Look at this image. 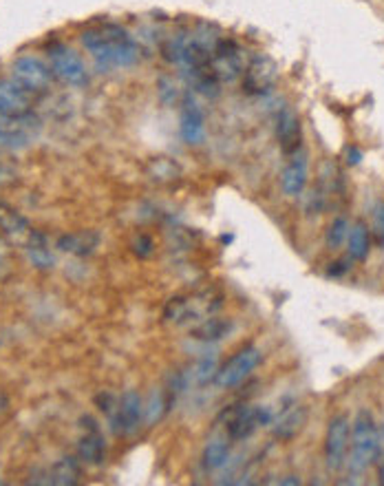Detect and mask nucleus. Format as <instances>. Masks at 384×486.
Here are the masks:
<instances>
[{
	"label": "nucleus",
	"instance_id": "nucleus-12",
	"mask_svg": "<svg viewBox=\"0 0 384 486\" xmlns=\"http://www.w3.org/2000/svg\"><path fill=\"white\" fill-rule=\"evenodd\" d=\"M179 133L184 137V142L190 146H197L203 142L205 137V117L201 106L195 102V97L186 95L184 97V106H182V117H179Z\"/></svg>",
	"mask_w": 384,
	"mask_h": 486
},
{
	"label": "nucleus",
	"instance_id": "nucleus-17",
	"mask_svg": "<svg viewBox=\"0 0 384 486\" xmlns=\"http://www.w3.org/2000/svg\"><path fill=\"white\" fill-rule=\"evenodd\" d=\"M230 331H232V321H230V318L212 316V318H205V321H201L199 325L192 327L190 329V336L197 338V341H203V343H216V341L226 338Z\"/></svg>",
	"mask_w": 384,
	"mask_h": 486
},
{
	"label": "nucleus",
	"instance_id": "nucleus-5",
	"mask_svg": "<svg viewBox=\"0 0 384 486\" xmlns=\"http://www.w3.org/2000/svg\"><path fill=\"white\" fill-rule=\"evenodd\" d=\"M49 60H51V71L56 73L68 87H84L89 82V71L80 55L68 49L62 43H56L49 47Z\"/></svg>",
	"mask_w": 384,
	"mask_h": 486
},
{
	"label": "nucleus",
	"instance_id": "nucleus-4",
	"mask_svg": "<svg viewBox=\"0 0 384 486\" xmlns=\"http://www.w3.org/2000/svg\"><path fill=\"white\" fill-rule=\"evenodd\" d=\"M260 360H263V354H260L258 347L254 345L243 347V350H239L230 360H226L223 367L216 369L214 385L219 389H232V387L241 385L260 365Z\"/></svg>",
	"mask_w": 384,
	"mask_h": 486
},
{
	"label": "nucleus",
	"instance_id": "nucleus-13",
	"mask_svg": "<svg viewBox=\"0 0 384 486\" xmlns=\"http://www.w3.org/2000/svg\"><path fill=\"white\" fill-rule=\"evenodd\" d=\"M276 140L285 155H294L300 148V120L290 106L279 110L276 115Z\"/></svg>",
	"mask_w": 384,
	"mask_h": 486
},
{
	"label": "nucleus",
	"instance_id": "nucleus-24",
	"mask_svg": "<svg viewBox=\"0 0 384 486\" xmlns=\"http://www.w3.org/2000/svg\"><path fill=\"white\" fill-rule=\"evenodd\" d=\"M51 478H53L51 482H56V484H75L80 478V466L71 457H64V460H60L53 466Z\"/></svg>",
	"mask_w": 384,
	"mask_h": 486
},
{
	"label": "nucleus",
	"instance_id": "nucleus-11",
	"mask_svg": "<svg viewBox=\"0 0 384 486\" xmlns=\"http://www.w3.org/2000/svg\"><path fill=\"white\" fill-rule=\"evenodd\" d=\"M276 82V66L265 55L254 58L243 71V91L250 95H260L272 89Z\"/></svg>",
	"mask_w": 384,
	"mask_h": 486
},
{
	"label": "nucleus",
	"instance_id": "nucleus-9",
	"mask_svg": "<svg viewBox=\"0 0 384 486\" xmlns=\"http://www.w3.org/2000/svg\"><path fill=\"white\" fill-rule=\"evenodd\" d=\"M210 66H212V73L216 76L219 82H235L245 71L243 53L235 43H232V40L221 38V43H219L212 60H210Z\"/></svg>",
	"mask_w": 384,
	"mask_h": 486
},
{
	"label": "nucleus",
	"instance_id": "nucleus-19",
	"mask_svg": "<svg viewBox=\"0 0 384 486\" xmlns=\"http://www.w3.org/2000/svg\"><path fill=\"white\" fill-rule=\"evenodd\" d=\"M230 460V438H214L203 449V466L208 471H216L226 466Z\"/></svg>",
	"mask_w": 384,
	"mask_h": 486
},
{
	"label": "nucleus",
	"instance_id": "nucleus-16",
	"mask_svg": "<svg viewBox=\"0 0 384 486\" xmlns=\"http://www.w3.org/2000/svg\"><path fill=\"white\" fill-rule=\"evenodd\" d=\"M305 424H307V407L294 405L292 409L283 411V415L274 424V438L281 442H290L303 431Z\"/></svg>",
	"mask_w": 384,
	"mask_h": 486
},
{
	"label": "nucleus",
	"instance_id": "nucleus-3",
	"mask_svg": "<svg viewBox=\"0 0 384 486\" xmlns=\"http://www.w3.org/2000/svg\"><path fill=\"white\" fill-rule=\"evenodd\" d=\"M349 436H351V420L347 413H338L329 420L327 436H325V462L327 469L336 473L347 462L349 455Z\"/></svg>",
	"mask_w": 384,
	"mask_h": 486
},
{
	"label": "nucleus",
	"instance_id": "nucleus-21",
	"mask_svg": "<svg viewBox=\"0 0 384 486\" xmlns=\"http://www.w3.org/2000/svg\"><path fill=\"white\" fill-rule=\"evenodd\" d=\"M27 252H29V259L36 268L40 270L53 268V257L47 250V241L40 232H31V241H29V248H27Z\"/></svg>",
	"mask_w": 384,
	"mask_h": 486
},
{
	"label": "nucleus",
	"instance_id": "nucleus-33",
	"mask_svg": "<svg viewBox=\"0 0 384 486\" xmlns=\"http://www.w3.org/2000/svg\"><path fill=\"white\" fill-rule=\"evenodd\" d=\"M281 484H292V486H296V484H300V478H296V476H287V478H283V480H281Z\"/></svg>",
	"mask_w": 384,
	"mask_h": 486
},
{
	"label": "nucleus",
	"instance_id": "nucleus-31",
	"mask_svg": "<svg viewBox=\"0 0 384 486\" xmlns=\"http://www.w3.org/2000/svg\"><path fill=\"white\" fill-rule=\"evenodd\" d=\"M349 270V261H336V263H332V268L327 270V274L329 276H342Z\"/></svg>",
	"mask_w": 384,
	"mask_h": 486
},
{
	"label": "nucleus",
	"instance_id": "nucleus-32",
	"mask_svg": "<svg viewBox=\"0 0 384 486\" xmlns=\"http://www.w3.org/2000/svg\"><path fill=\"white\" fill-rule=\"evenodd\" d=\"M360 159H362V150L358 146H349L347 148V164L355 166V164H360Z\"/></svg>",
	"mask_w": 384,
	"mask_h": 486
},
{
	"label": "nucleus",
	"instance_id": "nucleus-27",
	"mask_svg": "<svg viewBox=\"0 0 384 486\" xmlns=\"http://www.w3.org/2000/svg\"><path fill=\"white\" fill-rule=\"evenodd\" d=\"M153 169H155V177L153 179H159V182H168V179L177 177V166L166 159V157H157L153 162Z\"/></svg>",
	"mask_w": 384,
	"mask_h": 486
},
{
	"label": "nucleus",
	"instance_id": "nucleus-22",
	"mask_svg": "<svg viewBox=\"0 0 384 486\" xmlns=\"http://www.w3.org/2000/svg\"><path fill=\"white\" fill-rule=\"evenodd\" d=\"M0 228H3L7 234H11V237H22V234L29 232V224H27V219L20 217L16 210H11V208L3 206V203H0Z\"/></svg>",
	"mask_w": 384,
	"mask_h": 486
},
{
	"label": "nucleus",
	"instance_id": "nucleus-26",
	"mask_svg": "<svg viewBox=\"0 0 384 486\" xmlns=\"http://www.w3.org/2000/svg\"><path fill=\"white\" fill-rule=\"evenodd\" d=\"M166 409H168V402L163 400L161 394L153 392V394H150V400H148V407H144V415H146V420L153 424L155 420L161 418V413Z\"/></svg>",
	"mask_w": 384,
	"mask_h": 486
},
{
	"label": "nucleus",
	"instance_id": "nucleus-1",
	"mask_svg": "<svg viewBox=\"0 0 384 486\" xmlns=\"http://www.w3.org/2000/svg\"><path fill=\"white\" fill-rule=\"evenodd\" d=\"M80 43L84 47L93 62L98 64L102 71H111V69H131L140 60V45L135 38L124 29L121 24L108 22L98 29L82 31Z\"/></svg>",
	"mask_w": 384,
	"mask_h": 486
},
{
	"label": "nucleus",
	"instance_id": "nucleus-23",
	"mask_svg": "<svg viewBox=\"0 0 384 486\" xmlns=\"http://www.w3.org/2000/svg\"><path fill=\"white\" fill-rule=\"evenodd\" d=\"M349 221L345 217H336L332 224L327 226L325 230V245L329 250H338L342 243L347 241V234H349Z\"/></svg>",
	"mask_w": 384,
	"mask_h": 486
},
{
	"label": "nucleus",
	"instance_id": "nucleus-7",
	"mask_svg": "<svg viewBox=\"0 0 384 486\" xmlns=\"http://www.w3.org/2000/svg\"><path fill=\"white\" fill-rule=\"evenodd\" d=\"M272 422V411L269 407H241L239 411L232 413V418L226 424V434L230 440L241 442L254 436L258 427H267Z\"/></svg>",
	"mask_w": 384,
	"mask_h": 486
},
{
	"label": "nucleus",
	"instance_id": "nucleus-2",
	"mask_svg": "<svg viewBox=\"0 0 384 486\" xmlns=\"http://www.w3.org/2000/svg\"><path fill=\"white\" fill-rule=\"evenodd\" d=\"M351 455L347 457L353 473H362L380 457V429L369 409H358L351 427Z\"/></svg>",
	"mask_w": 384,
	"mask_h": 486
},
{
	"label": "nucleus",
	"instance_id": "nucleus-34",
	"mask_svg": "<svg viewBox=\"0 0 384 486\" xmlns=\"http://www.w3.org/2000/svg\"><path fill=\"white\" fill-rule=\"evenodd\" d=\"M380 482H382V484H384V464H382V466H380Z\"/></svg>",
	"mask_w": 384,
	"mask_h": 486
},
{
	"label": "nucleus",
	"instance_id": "nucleus-28",
	"mask_svg": "<svg viewBox=\"0 0 384 486\" xmlns=\"http://www.w3.org/2000/svg\"><path fill=\"white\" fill-rule=\"evenodd\" d=\"M374 237L378 248H384V201H380L374 210Z\"/></svg>",
	"mask_w": 384,
	"mask_h": 486
},
{
	"label": "nucleus",
	"instance_id": "nucleus-10",
	"mask_svg": "<svg viewBox=\"0 0 384 486\" xmlns=\"http://www.w3.org/2000/svg\"><path fill=\"white\" fill-rule=\"evenodd\" d=\"M31 93L27 91L16 80L9 78L0 82V113L9 120H20L29 115Z\"/></svg>",
	"mask_w": 384,
	"mask_h": 486
},
{
	"label": "nucleus",
	"instance_id": "nucleus-15",
	"mask_svg": "<svg viewBox=\"0 0 384 486\" xmlns=\"http://www.w3.org/2000/svg\"><path fill=\"white\" fill-rule=\"evenodd\" d=\"M82 422H84L87 434L80 440V457L89 464H102L104 462V438L100 434V429L91 415L82 418Z\"/></svg>",
	"mask_w": 384,
	"mask_h": 486
},
{
	"label": "nucleus",
	"instance_id": "nucleus-25",
	"mask_svg": "<svg viewBox=\"0 0 384 486\" xmlns=\"http://www.w3.org/2000/svg\"><path fill=\"white\" fill-rule=\"evenodd\" d=\"M190 316V301L184 299V296H177V299H170L166 310H163V318L166 321H175V323H182L184 318Z\"/></svg>",
	"mask_w": 384,
	"mask_h": 486
},
{
	"label": "nucleus",
	"instance_id": "nucleus-8",
	"mask_svg": "<svg viewBox=\"0 0 384 486\" xmlns=\"http://www.w3.org/2000/svg\"><path fill=\"white\" fill-rule=\"evenodd\" d=\"M51 66H47L36 55H20V58L13 62V80L22 85L29 93L45 91L51 85Z\"/></svg>",
	"mask_w": 384,
	"mask_h": 486
},
{
	"label": "nucleus",
	"instance_id": "nucleus-29",
	"mask_svg": "<svg viewBox=\"0 0 384 486\" xmlns=\"http://www.w3.org/2000/svg\"><path fill=\"white\" fill-rule=\"evenodd\" d=\"M212 376H216V360L205 356L197 367V378H199V383H208Z\"/></svg>",
	"mask_w": 384,
	"mask_h": 486
},
{
	"label": "nucleus",
	"instance_id": "nucleus-6",
	"mask_svg": "<svg viewBox=\"0 0 384 486\" xmlns=\"http://www.w3.org/2000/svg\"><path fill=\"white\" fill-rule=\"evenodd\" d=\"M144 420V400L140 392L128 389L117 398V411L113 415L111 429L115 436H133Z\"/></svg>",
	"mask_w": 384,
	"mask_h": 486
},
{
	"label": "nucleus",
	"instance_id": "nucleus-20",
	"mask_svg": "<svg viewBox=\"0 0 384 486\" xmlns=\"http://www.w3.org/2000/svg\"><path fill=\"white\" fill-rule=\"evenodd\" d=\"M95 243H98V237H95V234H87V232H80V234H64V237L58 241L60 250H64V252L80 255V257L93 252Z\"/></svg>",
	"mask_w": 384,
	"mask_h": 486
},
{
	"label": "nucleus",
	"instance_id": "nucleus-14",
	"mask_svg": "<svg viewBox=\"0 0 384 486\" xmlns=\"http://www.w3.org/2000/svg\"><path fill=\"white\" fill-rule=\"evenodd\" d=\"M305 184H307V155H303V152L296 155L294 152L292 162L285 166V171L281 175V188L287 197H298V194H303Z\"/></svg>",
	"mask_w": 384,
	"mask_h": 486
},
{
	"label": "nucleus",
	"instance_id": "nucleus-30",
	"mask_svg": "<svg viewBox=\"0 0 384 486\" xmlns=\"http://www.w3.org/2000/svg\"><path fill=\"white\" fill-rule=\"evenodd\" d=\"M153 250H155V243L150 237H146V234H140V239H135V243H133V252L142 259H148L150 255H153Z\"/></svg>",
	"mask_w": 384,
	"mask_h": 486
},
{
	"label": "nucleus",
	"instance_id": "nucleus-18",
	"mask_svg": "<svg viewBox=\"0 0 384 486\" xmlns=\"http://www.w3.org/2000/svg\"><path fill=\"white\" fill-rule=\"evenodd\" d=\"M347 248H349L351 261H364L369 257V252H371V232H369V228L362 224V221H358V224H353L349 228Z\"/></svg>",
	"mask_w": 384,
	"mask_h": 486
}]
</instances>
